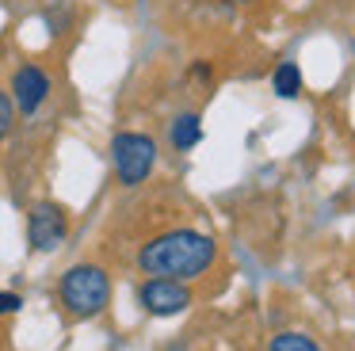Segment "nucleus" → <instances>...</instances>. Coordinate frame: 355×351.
Listing matches in <instances>:
<instances>
[{
	"label": "nucleus",
	"instance_id": "9d476101",
	"mask_svg": "<svg viewBox=\"0 0 355 351\" xmlns=\"http://www.w3.org/2000/svg\"><path fill=\"white\" fill-rule=\"evenodd\" d=\"M69 4L65 0H50V8H46V27H50V35H65V27H69Z\"/></svg>",
	"mask_w": 355,
	"mask_h": 351
},
{
	"label": "nucleus",
	"instance_id": "6e6552de",
	"mask_svg": "<svg viewBox=\"0 0 355 351\" xmlns=\"http://www.w3.org/2000/svg\"><path fill=\"white\" fill-rule=\"evenodd\" d=\"M271 88H275L279 99H294L302 96V73L294 61H283V65L275 69V76H271Z\"/></svg>",
	"mask_w": 355,
	"mask_h": 351
},
{
	"label": "nucleus",
	"instance_id": "20e7f679",
	"mask_svg": "<svg viewBox=\"0 0 355 351\" xmlns=\"http://www.w3.org/2000/svg\"><path fill=\"white\" fill-rule=\"evenodd\" d=\"M138 305L149 317H176L191 305V290L180 279H161V275H149L138 286Z\"/></svg>",
	"mask_w": 355,
	"mask_h": 351
},
{
	"label": "nucleus",
	"instance_id": "f8f14e48",
	"mask_svg": "<svg viewBox=\"0 0 355 351\" xmlns=\"http://www.w3.org/2000/svg\"><path fill=\"white\" fill-rule=\"evenodd\" d=\"M19 305H24V298H19V294H12V290H0V317H4V313H16Z\"/></svg>",
	"mask_w": 355,
	"mask_h": 351
},
{
	"label": "nucleus",
	"instance_id": "9b49d317",
	"mask_svg": "<svg viewBox=\"0 0 355 351\" xmlns=\"http://www.w3.org/2000/svg\"><path fill=\"white\" fill-rule=\"evenodd\" d=\"M12 126H16V103H12L8 92L0 88V142L12 134Z\"/></svg>",
	"mask_w": 355,
	"mask_h": 351
},
{
	"label": "nucleus",
	"instance_id": "39448f33",
	"mask_svg": "<svg viewBox=\"0 0 355 351\" xmlns=\"http://www.w3.org/2000/svg\"><path fill=\"white\" fill-rule=\"evenodd\" d=\"M69 237V214L58 203H35L27 214V244L35 252H54Z\"/></svg>",
	"mask_w": 355,
	"mask_h": 351
},
{
	"label": "nucleus",
	"instance_id": "1a4fd4ad",
	"mask_svg": "<svg viewBox=\"0 0 355 351\" xmlns=\"http://www.w3.org/2000/svg\"><path fill=\"white\" fill-rule=\"evenodd\" d=\"M268 351H317V343L306 332H279Z\"/></svg>",
	"mask_w": 355,
	"mask_h": 351
},
{
	"label": "nucleus",
	"instance_id": "f257e3e1",
	"mask_svg": "<svg viewBox=\"0 0 355 351\" xmlns=\"http://www.w3.org/2000/svg\"><path fill=\"white\" fill-rule=\"evenodd\" d=\"M218 244L214 237L199 233V229H168V233L153 237L138 248V267L146 275H161V279H199L214 267Z\"/></svg>",
	"mask_w": 355,
	"mask_h": 351
},
{
	"label": "nucleus",
	"instance_id": "0eeeda50",
	"mask_svg": "<svg viewBox=\"0 0 355 351\" xmlns=\"http://www.w3.org/2000/svg\"><path fill=\"white\" fill-rule=\"evenodd\" d=\"M168 137H172V145H176L180 153L195 149V145L202 142V119L195 111L176 114V119H172V126H168Z\"/></svg>",
	"mask_w": 355,
	"mask_h": 351
},
{
	"label": "nucleus",
	"instance_id": "7ed1b4c3",
	"mask_svg": "<svg viewBox=\"0 0 355 351\" xmlns=\"http://www.w3.org/2000/svg\"><path fill=\"white\" fill-rule=\"evenodd\" d=\"M111 164L123 187H141L157 168V142L141 130H119L111 137Z\"/></svg>",
	"mask_w": 355,
	"mask_h": 351
},
{
	"label": "nucleus",
	"instance_id": "f03ea898",
	"mask_svg": "<svg viewBox=\"0 0 355 351\" xmlns=\"http://www.w3.org/2000/svg\"><path fill=\"white\" fill-rule=\"evenodd\" d=\"M58 298H62L69 317L92 320L111 302V275L100 264H73L62 275V282H58Z\"/></svg>",
	"mask_w": 355,
	"mask_h": 351
},
{
	"label": "nucleus",
	"instance_id": "423d86ee",
	"mask_svg": "<svg viewBox=\"0 0 355 351\" xmlns=\"http://www.w3.org/2000/svg\"><path fill=\"white\" fill-rule=\"evenodd\" d=\"M8 96L12 103H16V114H39V107L50 99V73L42 65H19L16 73H12V84H8Z\"/></svg>",
	"mask_w": 355,
	"mask_h": 351
}]
</instances>
